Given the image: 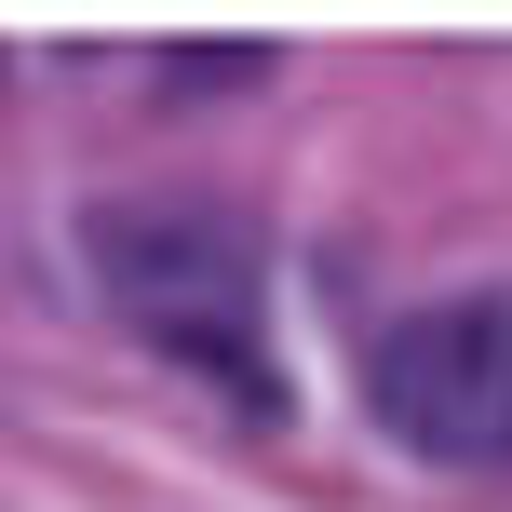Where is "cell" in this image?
<instances>
[{
	"label": "cell",
	"mask_w": 512,
	"mask_h": 512,
	"mask_svg": "<svg viewBox=\"0 0 512 512\" xmlns=\"http://www.w3.org/2000/svg\"><path fill=\"white\" fill-rule=\"evenodd\" d=\"M364 405L405 459L445 472H499L512 459V283H472V297H432L378 337L364 364Z\"/></svg>",
	"instance_id": "7a4b0ae2"
},
{
	"label": "cell",
	"mask_w": 512,
	"mask_h": 512,
	"mask_svg": "<svg viewBox=\"0 0 512 512\" xmlns=\"http://www.w3.org/2000/svg\"><path fill=\"white\" fill-rule=\"evenodd\" d=\"M256 68H270L256 41H162V95H243Z\"/></svg>",
	"instance_id": "3957f363"
},
{
	"label": "cell",
	"mask_w": 512,
	"mask_h": 512,
	"mask_svg": "<svg viewBox=\"0 0 512 512\" xmlns=\"http://www.w3.org/2000/svg\"><path fill=\"white\" fill-rule=\"evenodd\" d=\"M81 256H95V283L162 351H203V364H230V378H256V283H270L256 216L189 203V189H122V203L81 216Z\"/></svg>",
	"instance_id": "6da1fadb"
}]
</instances>
